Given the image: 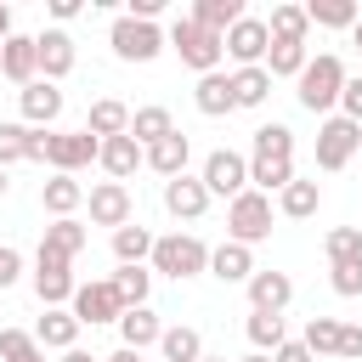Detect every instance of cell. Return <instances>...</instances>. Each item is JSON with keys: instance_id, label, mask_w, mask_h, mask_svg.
<instances>
[{"instance_id": "obj_1", "label": "cell", "mask_w": 362, "mask_h": 362, "mask_svg": "<svg viewBox=\"0 0 362 362\" xmlns=\"http://www.w3.org/2000/svg\"><path fill=\"white\" fill-rule=\"evenodd\" d=\"M345 79H351V74H345V62H339L334 51H317V57L305 62V74L294 79V85H300L294 96H300V107H305V113H322V119H328V113L339 107Z\"/></svg>"}, {"instance_id": "obj_2", "label": "cell", "mask_w": 362, "mask_h": 362, "mask_svg": "<svg viewBox=\"0 0 362 362\" xmlns=\"http://www.w3.org/2000/svg\"><path fill=\"white\" fill-rule=\"evenodd\" d=\"M170 51L204 79V74H215L221 68V57H226V34H209L204 23H192V11L187 17H175L170 23Z\"/></svg>"}, {"instance_id": "obj_3", "label": "cell", "mask_w": 362, "mask_h": 362, "mask_svg": "<svg viewBox=\"0 0 362 362\" xmlns=\"http://www.w3.org/2000/svg\"><path fill=\"white\" fill-rule=\"evenodd\" d=\"M153 272L187 283V277L209 272V243H204L198 232H164V238L153 243Z\"/></svg>"}, {"instance_id": "obj_4", "label": "cell", "mask_w": 362, "mask_h": 362, "mask_svg": "<svg viewBox=\"0 0 362 362\" xmlns=\"http://www.w3.org/2000/svg\"><path fill=\"white\" fill-rule=\"evenodd\" d=\"M226 238L232 243H243V249H255V243H266L272 238V198L266 192H238L232 204H226Z\"/></svg>"}, {"instance_id": "obj_5", "label": "cell", "mask_w": 362, "mask_h": 362, "mask_svg": "<svg viewBox=\"0 0 362 362\" xmlns=\"http://www.w3.org/2000/svg\"><path fill=\"white\" fill-rule=\"evenodd\" d=\"M107 45H113V57H119V62H153V57L170 45V34H164L158 23L113 17V28H107Z\"/></svg>"}, {"instance_id": "obj_6", "label": "cell", "mask_w": 362, "mask_h": 362, "mask_svg": "<svg viewBox=\"0 0 362 362\" xmlns=\"http://www.w3.org/2000/svg\"><path fill=\"white\" fill-rule=\"evenodd\" d=\"M362 153V124H351L345 113H328L317 124V170H345Z\"/></svg>"}, {"instance_id": "obj_7", "label": "cell", "mask_w": 362, "mask_h": 362, "mask_svg": "<svg viewBox=\"0 0 362 362\" xmlns=\"http://www.w3.org/2000/svg\"><path fill=\"white\" fill-rule=\"evenodd\" d=\"M198 181L209 187V198H238V192H249V158L243 153H232V147H215L209 158H204V170H198Z\"/></svg>"}, {"instance_id": "obj_8", "label": "cell", "mask_w": 362, "mask_h": 362, "mask_svg": "<svg viewBox=\"0 0 362 362\" xmlns=\"http://www.w3.org/2000/svg\"><path fill=\"white\" fill-rule=\"evenodd\" d=\"M96 158H102V141L90 130H51V141H45V164L57 175H74V170H85Z\"/></svg>"}, {"instance_id": "obj_9", "label": "cell", "mask_w": 362, "mask_h": 362, "mask_svg": "<svg viewBox=\"0 0 362 362\" xmlns=\"http://www.w3.org/2000/svg\"><path fill=\"white\" fill-rule=\"evenodd\" d=\"M266 51H272V28H266V17H238L232 28H226V57L238 62V68H266Z\"/></svg>"}, {"instance_id": "obj_10", "label": "cell", "mask_w": 362, "mask_h": 362, "mask_svg": "<svg viewBox=\"0 0 362 362\" xmlns=\"http://www.w3.org/2000/svg\"><path fill=\"white\" fill-rule=\"evenodd\" d=\"M85 209H90V226H113V232L136 221V198H130L124 181H96L85 192Z\"/></svg>"}, {"instance_id": "obj_11", "label": "cell", "mask_w": 362, "mask_h": 362, "mask_svg": "<svg viewBox=\"0 0 362 362\" xmlns=\"http://www.w3.org/2000/svg\"><path fill=\"white\" fill-rule=\"evenodd\" d=\"M74 260H57V255H34V294H40V305L45 311H57V305H68L74 300Z\"/></svg>"}, {"instance_id": "obj_12", "label": "cell", "mask_w": 362, "mask_h": 362, "mask_svg": "<svg viewBox=\"0 0 362 362\" xmlns=\"http://www.w3.org/2000/svg\"><path fill=\"white\" fill-rule=\"evenodd\" d=\"M74 317L79 322H119L124 317V300H119V288H113V277H102V283H79L74 288Z\"/></svg>"}, {"instance_id": "obj_13", "label": "cell", "mask_w": 362, "mask_h": 362, "mask_svg": "<svg viewBox=\"0 0 362 362\" xmlns=\"http://www.w3.org/2000/svg\"><path fill=\"white\" fill-rule=\"evenodd\" d=\"M34 51H40V79H68L74 74V62H79V51H74V34L68 28H45V34H34Z\"/></svg>"}, {"instance_id": "obj_14", "label": "cell", "mask_w": 362, "mask_h": 362, "mask_svg": "<svg viewBox=\"0 0 362 362\" xmlns=\"http://www.w3.org/2000/svg\"><path fill=\"white\" fill-rule=\"evenodd\" d=\"M17 107H23V124L51 130V124L62 119V90H57L51 79H34V85H23V90H17Z\"/></svg>"}, {"instance_id": "obj_15", "label": "cell", "mask_w": 362, "mask_h": 362, "mask_svg": "<svg viewBox=\"0 0 362 362\" xmlns=\"http://www.w3.org/2000/svg\"><path fill=\"white\" fill-rule=\"evenodd\" d=\"M164 209H170L175 221H198V215L209 209V187H204L198 175H175V181H164Z\"/></svg>"}, {"instance_id": "obj_16", "label": "cell", "mask_w": 362, "mask_h": 362, "mask_svg": "<svg viewBox=\"0 0 362 362\" xmlns=\"http://www.w3.org/2000/svg\"><path fill=\"white\" fill-rule=\"evenodd\" d=\"M45 141H51V130H34V124H0V164H17V158L45 164Z\"/></svg>"}, {"instance_id": "obj_17", "label": "cell", "mask_w": 362, "mask_h": 362, "mask_svg": "<svg viewBox=\"0 0 362 362\" xmlns=\"http://www.w3.org/2000/svg\"><path fill=\"white\" fill-rule=\"evenodd\" d=\"M243 288H249V311H277V317H283V305L294 300L288 272H255Z\"/></svg>"}, {"instance_id": "obj_18", "label": "cell", "mask_w": 362, "mask_h": 362, "mask_svg": "<svg viewBox=\"0 0 362 362\" xmlns=\"http://www.w3.org/2000/svg\"><path fill=\"white\" fill-rule=\"evenodd\" d=\"M85 130H90L96 141L130 136V107H124L119 96H96V102H90V113H85Z\"/></svg>"}, {"instance_id": "obj_19", "label": "cell", "mask_w": 362, "mask_h": 362, "mask_svg": "<svg viewBox=\"0 0 362 362\" xmlns=\"http://www.w3.org/2000/svg\"><path fill=\"white\" fill-rule=\"evenodd\" d=\"M260 266H255V249H243V243H221V249H209V277H221V283H249Z\"/></svg>"}, {"instance_id": "obj_20", "label": "cell", "mask_w": 362, "mask_h": 362, "mask_svg": "<svg viewBox=\"0 0 362 362\" xmlns=\"http://www.w3.org/2000/svg\"><path fill=\"white\" fill-rule=\"evenodd\" d=\"M192 107L204 113V119H221V113H232L238 102H232V74H204L198 85H192Z\"/></svg>"}, {"instance_id": "obj_21", "label": "cell", "mask_w": 362, "mask_h": 362, "mask_svg": "<svg viewBox=\"0 0 362 362\" xmlns=\"http://www.w3.org/2000/svg\"><path fill=\"white\" fill-rule=\"evenodd\" d=\"M113 181H124V175H136L141 164H147V147L136 141V136H113V141H102V158H96Z\"/></svg>"}, {"instance_id": "obj_22", "label": "cell", "mask_w": 362, "mask_h": 362, "mask_svg": "<svg viewBox=\"0 0 362 362\" xmlns=\"http://www.w3.org/2000/svg\"><path fill=\"white\" fill-rule=\"evenodd\" d=\"M79 204H85V187H79L74 175H51V181L40 187V209H45L51 221H68Z\"/></svg>"}, {"instance_id": "obj_23", "label": "cell", "mask_w": 362, "mask_h": 362, "mask_svg": "<svg viewBox=\"0 0 362 362\" xmlns=\"http://www.w3.org/2000/svg\"><path fill=\"white\" fill-rule=\"evenodd\" d=\"M85 243H90V232H85V221H74V215H68V221H51V226H45V238H40V255H57V260H74V255H79Z\"/></svg>"}, {"instance_id": "obj_24", "label": "cell", "mask_w": 362, "mask_h": 362, "mask_svg": "<svg viewBox=\"0 0 362 362\" xmlns=\"http://www.w3.org/2000/svg\"><path fill=\"white\" fill-rule=\"evenodd\" d=\"M79 328H85V322H79L74 311H62V305H57V311H45V317H40L34 339H40L45 351H74V345H79Z\"/></svg>"}, {"instance_id": "obj_25", "label": "cell", "mask_w": 362, "mask_h": 362, "mask_svg": "<svg viewBox=\"0 0 362 362\" xmlns=\"http://www.w3.org/2000/svg\"><path fill=\"white\" fill-rule=\"evenodd\" d=\"M119 339H124L130 351H147V345L164 339V322L153 317V305H130V311L119 317Z\"/></svg>"}, {"instance_id": "obj_26", "label": "cell", "mask_w": 362, "mask_h": 362, "mask_svg": "<svg viewBox=\"0 0 362 362\" xmlns=\"http://www.w3.org/2000/svg\"><path fill=\"white\" fill-rule=\"evenodd\" d=\"M0 51H6V79H11V85H34V79H40V51H34L28 34H11Z\"/></svg>"}, {"instance_id": "obj_27", "label": "cell", "mask_w": 362, "mask_h": 362, "mask_svg": "<svg viewBox=\"0 0 362 362\" xmlns=\"http://www.w3.org/2000/svg\"><path fill=\"white\" fill-rule=\"evenodd\" d=\"M187 158H192V141L175 130V136H164L158 147H147V170H158L164 181H175V175H187Z\"/></svg>"}, {"instance_id": "obj_28", "label": "cell", "mask_w": 362, "mask_h": 362, "mask_svg": "<svg viewBox=\"0 0 362 362\" xmlns=\"http://www.w3.org/2000/svg\"><path fill=\"white\" fill-rule=\"evenodd\" d=\"M317 204H322V187H317V181H305V175H294V181L277 192V215H288V221L317 215Z\"/></svg>"}, {"instance_id": "obj_29", "label": "cell", "mask_w": 362, "mask_h": 362, "mask_svg": "<svg viewBox=\"0 0 362 362\" xmlns=\"http://www.w3.org/2000/svg\"><path fill=\"white\" fill-rule=\"evenodd\" d=\"M153 243H158V238H153L141 221H130V226L113 232V255H119V266H147V260H153Z\"/></svg>"}, {"instance_id": "obj_30", "label": "cell", "mask_w": 362, "mask_h": 362, "mask_svg": "<svg viewBox=\"0 0 362 362\" xmlns=\"http://www.w3.org/2000/svg\"><path fill=\"white\" fill-rule=\"evenodd\" d=\"M305 40H272V51H266V74L272 79H300L305 74Z\"/></svg>"}, {"instance_id": "obj_31", "label": "cell", "mask_w": 362, "mask_h": 362, "mask_svg": "<svg viewBox=\"0 0 362 362\" xmlns=\"http://www.w3.org/2000/svg\"><path fill=\"white\" fill-rule=\"evenodd\" d=\"M130 136H136L141 147H158L164 136H175L170 107H158V102H153V107H136V113H130Z\"/></svg>"}, {"instance_id": "obj_32", "label": "cell", "mask_w": 362, "mask_h": 362, "mask_svg": "<svg viewBox=\"0 0 362 362\" xmlns=\"http://www.w3.org/2000/svg\"><path fill=\"white\" fill-rule=\"evenodd\" d=\"M288 181H294V158H255V153H249V187H255V192L272 198V192H283Z\"/></svg>"}, {"instance_id": "obj_33", "label": "cell", "mask_w": 362, "mask_h": 362, "mask_svg": "<svg viewBox=\"0 0 362 362\" xmlns=\"http://www.w3.org/2000/svg\"><path fill=\"white\" fill-rule=\"evenodd\" d=\"M158 351H164V362H198L204 356V334L192 322H175V328H164Z\"/></svg>"}, {"instance_id": "obj_34", "label": "cell", "mask_w": 362, "mask_h": 362, "mask_svg": "<svg viewBox=\"0 0 362 362\" xmlns=\"http://www.w3.org/2000/svg\"><path fill=\"white\" fill-rule=\"evenodd\" d=\"M322 255L328 266H362V226H334L322 238Z\"/></svg>"}, {"instance_id": "obj_35", "label": "cell", "mask_w": 362, "mask_h": 362, "mask_svg": "<svg viewBox=\"0 0 362 362\" xmlns=\"http://www.w3.org/2000/svg\"><path fill=\"white\" fill-rule=\"evenodd\" d=\"M305 17H311L317 28H356V23H362L356 0H311V6H305Z\"/></svg>"}, {"instance_id": "obj_36", "label": "cell", "mask_w": 362, "mask_h": 362, "mask_svg": "<svg viewBox=\"0 0 362 362\" xmlns=\"http://www.w3.org/2000/svg\"><path fill=\"white\" fill-rule=\"evenodd\" d=\"M266 96H272V74L266 68H238L232 74V102L238 107H260Z\"/></svg>"}, {"instance_id": "obj_37", "label": "cell", "mask_w": 362, "mask_h": 362, "mask_svg": "<svg viewBox=\"0 0 362 362\" xmlns=\"http://www.w3.org/2000/svg\"><path fill=\"white\" fill-rule=\"evenodd\" d=\"M243 328H249V345H255V351H266V356L288 339V328H283V317H277V311H249V322H243Z\"/></svg>"}, {"instance_id": "obj_38", "label": "cell", "mask_w": 362, "mask_h": 362, "mask_svg": "<svg viewBox=\"0 0 362 362\" xmlns=\"http://www.w3.org/2000/svg\"><path fill=\"white\" fill-rule=\"evenodd\" d=\"M238 17H243V0H198L192 6V23H204L209 34H226Z\"/></svg>"}, {"instance_id": "obj_39", "label": "cell", "mask_w": 362, "mask_h": 362, "mask_svg": "<svg viewBox=\"0 0 362 362\" xmlns=\"http://www.w3.org/2000/svg\"><path fill=\"white\" fill-rule=\"evenodd\" d=\"M113 288H119L124 311H130V305H147V294H153V272H147V266H119V272H113Z\"/></svg>"}, {"instance_id": "obj_40", "label": "cell", "mask_w": 362, "mask_h": 362, "mask_svg": "<svg viewBox=\"0 0 362 362\" xmlns=\"http://www.w3.org/2000/svg\"><path fill=\"white\" fill-rule=\"evenodd\" d=\"M266 28H272V40H305L311 34V17H305V6H272Z\"/></svg>"}, {"instance_id": "obj_41", "label": "cell", "mask_w": 362, "mask_h": 362, "mask_svg": "<svg viewBox=\"0 0 362 362\" xmlns=\"http://www.w3.org/2000/svg\"><path fill=\"white\" fill-rule=\"evenodd\" d=\"M255 158H294V130L288 124H260L255 130Z\"/></svg>"}, {"instance_id": "obj_42", "label": "cell", "mask_w": 362, "mask_h": 362, "mask_svg": "<svg viewBox=\"0 0 362 362\" xmlns=\"http://www.w3.org/2000/svg\"><path fill=\"white\" fill-rule=\"evenodd\" d=\"M0 362H45V345L23 328H0Z\"/></svg>"}, {"instance_id": "obj_43", "label": "cell", "mask_w": 362, "mask_h": 362, "mask_svg": "<svg viewBox=\"0 0 362 362\" xmlns=\"http://www.w3.org/2000/svg\"><path fill=\"white\" fill-rule=\"evenodd\" d=\"M305 351L311 356H339V317H311L305 322Z\"/></svg>"}, {"instance_id": "obj_44", "label": "cell", "mask_w": 362, "mask_h": 362, "mask_svg": "<svg viewBox=\"0 0 362 362\" xmlns=\"http://www.w3.org/2000/svg\"><path fill=\"white\" fill-rule=\"evenodd\" d=\"M328 283L339 300H356L362 294V266H328Z\"/></svg>"}, {"instance_id": "obj_45", "label": "cell", "mask_w": 362, "mask_h": 362, "mask_svg": "<svg viewBox=\"0 0 362 362\" xmlns=\"http://www.w3.org/2000/svg\"><path fill=\"white\" fill-rule=\"evenodd\" d=\"M339 113H345L351 124H362V74L345 79V90H339Z\"/></svg>"}, {"instance_id": "obj_46", "label": "cell", "mask_w": 362, "mask_h": 362, "mask_svg": "<svg viewBox=\"0 0 362 362\" xmlns=\"http://www.w3.org/2000/svg\"><path fill=\"white\" fill-rule=\"evenodd\" d=\"M339 356L345 362H362V328L356 322H339Z\"/></svg>"}, {"instance_id": "obj_47", "label": "cell", "mask_w": 362, "mask_h": 362, "mask_svg": "<svg viewBox=\"0 0 362 362\" xmlns=\"http://www.w3.org/2000/svg\"><path fill=\"white\" fill-rule=\"evenodd\" d=\"M17 272H23V255H17L11 243H0V288H11V283H17Z\"/></svg>"}, {"instance_id": "obj_48", "label": "cell", "mask_w": 362, "mask_h": 362, "mask_svg": "<svg viewBox=\"0 0 362 362\" xmlns=\"http://www.w3.org/2000/svg\"><path fill=\"white\" fill-rule=\"evenodd\" d=\"M272 362H317V356L305 351V339H283V345L272 351Z\"/></svg>"}, {"instance_id": "obj_49", "label": "cell", "mask_w": 362, "mask_h": 362, "mask_svg": "<svg viewBox=\"0 0 362 362\" xmlns=\"http://www.w3.org/2000/svg\"><path fill=\"white\" fill-rule=\"evenodd\" d=\"M79 11H85V6H79V0H51V17H57V23H74V17H79Z\"/></svg>"}, {"instance_id": "obj_50", "label": "cell", "mask_w": 362, "mask_h": 362, "mask_svg": "<svg viewBox=\"0 0 362 362\" xmlns=\"http://www.w3.org/2000/svg\"><path fill=\"white\" fill-rule=\"evenodd\" d=\"M102 362H141V351H130V345H119L113 356H102Z\"/></svg>"}, {"instance_id": "obj_51", "label": "cell", "mask_w": 362, "mask_h": 362, "mask_svg": "<svg viewBox=\"0 0 362 362\" xmlns=\"http://www.w3.org/2000/svg\"><path fill=\"white\" fill-rule=\"evenodd\" d=\"M6 40H11V6L0 0V45H6Z\"/></svg>"}, {"instance_id": "obj_52", "label": "cell", "mask_w": 362, "mask_h": 362, "mask_svg": "<svg viewBox=\"0 0 362 362\" xmlns=\"http://www.w3.org/2000/svg\"><path fill=\"white\" fill-rule=\"evenodd\" d=\"M62 362H96V356H90V351H79V345H74V351H62Z\"/></svg>"}, {"instance_id": "obj_53", "label": "cell", "mask_w": 362, "mask_h": 362, "mask_svg": "<svg viewBox=\"0 0 362 362\" xmlns=\"http://www.w3.org/2000/svg\"><path fill=\"white\" fill-rule=\"evenodd\" d=\"M238 362H272V356H266V351H249V356H238Z\"/></svg>"}, {"instance_id": "obj_54", "label": "cell", "mask_w": 362, "mask_h": 362, "mask_svg": "<svg viewBox=\"0 0 362 362\" xmlns=\"http://www.w3.org/2000/svg\"><path fill=\"white\" fill-rule=\"evenodd\" d=\"M6 187H11V181H6V164H0V198H6Z\"/></svg>"}, {"instance_id": "obj_55", "label": "cell", "mask_w": 362, "mask_h": 362, "mask_svg": "<svg viewBox=\"0 0 362 362\" xmlns=\"http://www.w3.org/2000/svg\"><path fill=\"white\" fill-rule=\"evenodd\" d=\"M351 40H356V51H362V23H356V28H351Z\"/></svg>"}, {"instance_id": "obj_56", "label": "cell", "mask_w": 362, "mask_h": 362, "mask_svg": "<svg viewBox=\"0 0 362 362\" xmlns=\"http://www.w3.org/2000/svg\"><path fill=\"white\" fill-rule=\"evenodd\" d=\"M198 362H226V356H209V351H204V356H198Z\"/></svg>"}, {"instance_id": "obj_57", "label": "cell", "mask_w": 362, "mask_h": 362, "mask_svg": "<svg viewBox=\"0 0 362 362\" xmlns=\"http://www.w3.org/2000/svg\"><path fill=\"white\" fill-rule=\"evenodd\" d=\"M0 79H6V51H0Z\"/></svg>"}]
</instances>
